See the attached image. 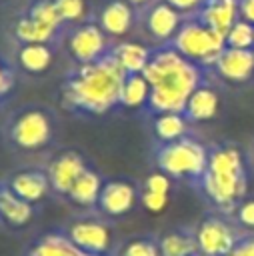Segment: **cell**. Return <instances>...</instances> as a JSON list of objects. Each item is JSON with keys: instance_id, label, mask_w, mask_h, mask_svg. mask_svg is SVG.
Wrapping results in <instances>:
<instances>
[{"instance_id": "obj_13", "label": "cell", "mask_w": 254, "mask_h": 256, "mask_svg": "<svg viewBox=\"0 0 254 256\" xmlns=\"http://www.w3.org/2000/svg\"><path fill=\"white\" fill-rule=\"evenodd\" d=\"M38 214V206L16 196L4 180H0V224L10 230L26 228Z\"/></svg>"}, {"instance_id": "obj_2", "label": "cell", "mask_w": 254, "mask_h": 256, "mask_svg": "<svg viewBox=\"0 0 254 256\" xmlns=\"http://www.w3.org/2000/svg\"><path fill=\"white\" fill-rule=\"evenodd\" d=\"M144 78L150 84V96L144 106V112H182L188 96L204 82L202 68L186 60L174 48H160L152 52Z\"/></svg>"}, {"instance_id": "obj_32", "label": "cell", "mask_w": 254, "mask_h": 256, "mask_svg": "<svg viewBox=\"0 0 254 256\" xmlns=\"http://www.w3.org/2000/svg\"><path fill=\"white\" fill-rule=\"evenodd\" d=\"M142 190H150V192H158V194H170V188H172V178H168L164 172L156 170V172H150L144 182L140 184Z\"/></svg>"}, {"instance_id": "obj_1", "label": "cell", "mask_w": 254, "mask_h": 256, "mask_svg": "<svg viewBox=\"0 0 254 256\" xmlns=\"http://www.w3.org/2000/svg\"><path fill=\"white\" fill-rule=\"evenodd\" d=\"M124 76L126 72L112 54H104L90 64H78L62 84V104L76 114H108L118 108Z\"/></svg>"}, {"instance_id": "obj_14", "label": "cell", "mask_w": 254, "mask_h": 256, "mask_svg": "<svg viewBox=\"0 0 254 256\" xmlns=\"http://www.w3.org/2000/svg\"><path fill=\"white\" fill-rule=\"evenodd\" d=\"M212 68L220 78L228 82H246L254 74V50L226 46Z\"/></svg>"}, {"instance_id": "obj_3", "label": "cell", "mask_w": 254, "mask_h": 256, "mask_svg": "<svg viewBox=\"0 0 254 256\" xmlns=\"http://www.w3.org/2000/svg\"><path fill=\"white\" fill-rule=\"evenodd\" d=\"M210 210L232 214L236 204L248 196L246 152L240 144L224 140L208 146V164L194 186Z\"/></svg>"}, {"instance_id": "obj_28", "label": "cell", "mask_w": 254, "mask_h": 256, "mask_svg": "<svg viewBox=\"0 0 254 256\" xmlns=\"http://www.w3.org/2000/svg\"><path fill=\"white\" fill-rule=\"evenodd\" d=\"M226 46L228 48H242V50L254 48V24H250L242 18L236 20L234 26L226 34Z\"/></svg>"}, {"instance_id": "obj_36", "label": "cell", "mask_w": 254, "mask_h": 256, "mask_svg": "<svg viewBox=\"0 0 254 256\" xmlns=\"http://www.w3.org/2000/svg\"><path fill=\"white\" fill-rule=\"evenodd\" d=\"M172 8H176L178 12H192L196 8H200L206 0H166Z\"/></svg>"}, {"instance_id": "obj_7", "label": "cell", "mask_w": 254, "mask_h": 256, "mask_svg": "<svg viewBox=\"0 0 254 256\" xmlns=\"http://www.w3.org/2000/svg\"><path fill=\"white\" fill-rule=\"evenodd\" d=\"M172 48L200 68H210L226 48V38L202 20L184 22L172 38Z\"/></svg>"}, {"instance_id": "obj_35", "label": "cell", "mask_w": 254, "mask_h": 256, "mask_svg": "<svg viewBox=\"0 0 254 256\" xmlns=\"http://www.w3.org/2000/svg\"><path fill=\"white\" fill-rule=\"evenodd\" d=\"M12 86H14V72L8 66V62H4L0 58V102L8 96V92L12 90Z\"/></svg>"}, {"instance_id": "obj_6", "label": "cell", "mask_w": 254, "mask_h": 256, "mask_svg": "<svg viewBox=\"0 0 254 256\" xmlns=\"http://www.w3.org/2000/svg\"><path fill=\"white\" fill-rule=\"evenodd\" d=\"M60 230L72 246L90 256H112L118 244L112 222L98 212L72 216Z\"/></svg>"}, {"instance_id": "obj_33", "label": "cell", "mask_w": 254, "mask_h": 256, "mask_svg": "<svg viewBox=\"0 0 254 256\" xmlns=\"http://www.w3.org/2000/svg\"><path fill=\"white\" fill-rule=\"evenodd\" d=\"M140 204L150 214H158L168 206V194H158V192H150V190L140 188Z\"/></svg>"}, {"instance_id": "obj_11", "label": "cell", "mask_w": 254, "mask_h": 256, "mask_svg": "<svg viewBox=\"0 0 254 256\" xmlns=\"http://www.w3.org/2000/svg\"><path fill=\"white\" fill-rule=\"evenodd\" d=\"M4 184L22 200L38 206L48 194H52L50 180L44 166H24L2 178Z\"/></svg>"}, {"instance_id": "obj_22", "label": "cell", "mask_w": 254, "mask_h": 256, "mask_svg": "<svg viewBox=\"0 0 254 256\" xmlns=\"http://www.w3.org/2000/svg\"><path fill=\"white\" fill-rule=\"evenodd\" d=\"M26 256H90V254L72 246L70 240L58 228L56 232H50V234L42 236L36 244H32L30 250L26 252Z\"/></svg>"}, {"instance_id": "obj_30", "label": "cell", "mask_w": 254, "mask_h": 256, "mask_svg": "<svg viewBox=\"0 0 254 256\" xmlns=\"http://www.w3.org/2000/svg\"><path fill=\"white\" fill-rule=\"evenodd\" d=\"M30 18H34V20H38V22H42V24L54 28V30H58V26L62 24V18L58 14V8H56L54 0L36 2L30 10Z\"/></svg>"}, {"instance_id": "obj_34", "label": "cell", "mask_w": 254, "mask_h": 256, "mask_svg": "<svg viewBox=\"0 0 254 256\" xmlns=\"http://www.w3.org/2000/svg\"><path fill=\"white\" fill-rule=\"evenodd\" d=\"M224 256H254V234H242Z\"/></svg>"}, {"instance_id": "obj_26", "label": "cell", "mask_w": 254, "mask_h": 256, "mask_svg": "<svg viewBox=\"0 0 254 256\" xmlns=\"http://www.w3.org/2000/svg\"><path fill=\"white\" fill-rule=\"evenodd\" d=\"M20 66L30 74L44 72L52 62V50L48 44H22L18 52Z\"/></svg>"}, {"instance_id": "obj_5", "label": "cell", "mask_w": 254, "mask_h": 256, "mask_svg": "<svg viewBox=\"0 0 254 256\" xmlns=\"http://www.w3.org/2000/svg\"><path fill=\"white\" fill-rule=\"evenodd\" d=\"M152 156L156 170L172 180H184L194 188L206 170L208 146L188 134L174 142H154Z\"/></svg>"}, {"instance_id": "obj_19", "label": "cell", "mask_w": 254, "mask_h": 256, "mask_svg": "<svg viewBox=\"0 0 254 256\" xmlns=\"http://www.w3.org/2000/svg\"><path fill=\"white\" fill-rule=\"evenodd\" d=\"M200 20L226 38L228 30L238 20V0H208Z\"/></svg>"}, {"instance_id": "obj_16", "label": "cell", "mask_w": 254, "mask_h": 256, "mask_svg": "<svg viewBox=\"0 0 254 256\" xmlns=\"http://www.w3.org/2000/svg\"><path fill=\"white\" fill-rule=\"evenodd\" d=\"M102 184H104V176H100L94 168L88 166L78 176L74 186L70 188V192L66 196V202H70L78 208H84V210H96V202H98Z\"/></svg>"}, {"instance_id": "obj_23", "label": "cell", "mask_w": 254, "mask_h": 256, "mask_svg": "<svg viewBox=\"0 0 254 256\" xmlns=\"http://www.w3.org/2000/svg\"><path fill=\"white\" fill-rule=\"evenodd\" d=\"M150 96V84L144 78V74H126L122 88H120V100H118V108H142L146 106Z\"/></svg>"}, {"instance_id": "obj_31", "label": "cell", "mask_w": 254, "mask_h": 256, "mask_svg": "<svg viewBox=\"0 0 254 256\" xmlns=\"http://www.w3.org/2000/svg\"><path fill=\"white\" fill-rule=\"evenodd\" d=\"M56 8H58V14L62 20H68V22H76V20H82L84 12H86V4L84 0H54Z\"/></svg>"}, {"instance_id": "obj_21", "label": "cell", "mask_w": 254, "mask_h": 256, "mask_svg": "<svg viewBox=\"0 0 254 256\" xmlns=\"http://www.w3.org/2000/svg\"><path fill=\"white\" fill-rule=\"evenodd\" d=\"M116 62L120 64V68L126 72V74H140L144 72L152 52L140 44V42H120L112 52H110Z\"/></svg>"}, {"instance_id": "obj_24", "label": "cell", "mask_w": 254, "mask_h": 256, "mask_svg": "<svg viewBox=\"0 0 254 256\" xmlns=\"http://www.w3.org/2000/svg\"><path fill=\"white\" fill-rule=\"evenodd\" d=\"M132 26V10L126 2L114 0L100 14V28L112 36H124Z\"/></svg>"}, {"instance_id": "obj_20", "label": "cell", "mask_w": 254, "mask_h": 256, "mask_svg": "<svg viewBox=\"0 0 254 256\" xmlns=\"http://www.w3.org/2000/svg\"><path fill=\"white\" fill-rule=\"evenodd\" d=\"M148 32L156 38V40H172L178 32L180 24V12L176 8H172L168 2L156 4L146 20Z\"/></svg>"}, {"instance_id": "obj_4", "label": "cell", "mask_w": 254, "mask_h": 256, "mask_svg": "<svg viewBox=\"0 0 254 256\" xmlns=\"http://www.w3.org/2000/svg\"><path fill=\"white\" fill-rule=\"evenodd\" d=\"M58 116L44 104H26L2 122L4 144L16 154H36L50 148L58 136Z\"/></svg>"}, {"instance_id": "obj_37", "label": "cell", "mask_w": 254, "mask_h": 256, "mask_svg": "<svg viewBox=\"0 0 254 256\" xmlns=\"http://www.w3.org/2000/svg\"><path fill=\"white\" fill-rule=\"evenodd\" d=\"M238 14L242 20L254 24V0H240L238 2Z\"/></svg>"}, {"instance_id": "obj_39", "label": "cell", "mask_w": 254, "mask_h": 256, "mask_svg": "<svg viewBox=\"0 0 254 256\" xmlns=\"http://www.w3.org/2000/svg\"><path fill=\"white\" fill-rule=\"evenodd\" d=\"M252 158H254V142H252Z\"/></svg>"}, {"instance_id": "obj_10", "label": "cell", "mask_w": 254, "mask_h": 256, "mask_svg": "<svg viewBox=\"0 0 254 256\" xmlns=\"http://www.w3.org/2000/svg\"><path fill=\"white\" fill-rule=\"evenodd\" d=\"M44 168H46V174L50 180L52 194L66 200V196H68L70 188L74 186V182L78 180V176L88 168V162L78 150L64 148V150L56 152Z\"/></svg>"}, {"instance_id": "obj_38", "label": "cell", "mask_w": 254, "mask_h": 256, "mask_svg": "<svg viewBox=\"0 0 254 256\" xmlns=\"http://www.w3.org/2000/svg\"><path fill=\"white\" fill-rule=\"evenodd\" d=\"M130 4H144V2H148V0H128Z\"/></svg>"}, {"instance_id": "obj_29", "label": "cell", "mask_w": 254, "mask_h": 256, "mask_svg": "<svg viewBox=\"0 0 254 256\" xmlns=\"http://www.w3.org/2000/svg\"><path fill=\"white\" fill-rule=\"evenodd\" d=\"M230 218L242 234H254V196L242 198L232 210Z\"/></svg>"}, {"instance_id": "obj_9", "label": "cell", "mask_w": 254, "mask_h": 256, "mask_svg": "<svg viewBox=\"0 0 254 256\" xmlns=\"http://www.w3.org/2000/svg\"><path fill=\"white\" fill-rule=\"evenodd\" d=\"M140 204V186L128 178H104L96 212L104 218H122Z\"/></svg>"}, {"instance_id": "obj_17", "label": "cell", "mask_w": 254, "mask_h": 256, "mask_svg": "<svg viewBox=\"0 0 254 256\" xmlns=\"http://www.w3.org/2000/svg\"><path fill=\"white\" fill-rule=\"evenodd\" d=\"M160 254L162 256H194L198 254L196 248V228L192 226H178L162 232L158 236Z\"/></svg>"}, {"instance_id": "obj_15", "label": "cell", "mask_w": 254, "mask_h": 256, "mask_svg": "<svg viewBox=\"0 0 254 256\" xmlns=\"http://www.w3.org/2000/svg\"><path fill=\"white\" fill-rule=\"evenodd\" d=\"M220 112V94L210 84L202 82L186 100V106L182 110L184 118L190 124H202L210 122Z\"/></svg>"}, {"instance_id": "obj_8", "label": "cell", "mask_w": 254, "mask_h": 256, "mask_svg": "<svg viewBox=\"0 0 254 256\" xmlns=\"http://www.w3.org/2000/svg\"><path fill=\"white\" fill-rule=\"evenodd\" d=\"M194 228L198 256H224L242 236L232 218L216 210H208Z\"/></svg>"}, {"instance_id": "obj_25", "label": "cell", "mask_w": 254, "mask_h": 256, "mask_svg": "<svg viewBox=\"0 0 254 256\" xmlns=\"http://www.w3.org/2000/svg\"><path fill=\"white\" fill-rule=\"evenodd\" d=\"M112 256H162L158 234H134L118 240Z\"/></svg>"}, {"instance_id": "obj_27", "label": "cell", "mask_w": 254, "mask_h": 256, "mask_svg": "<svg viewBox=\"0 0 254 256\" xmlns=\"http://www.w3.org/2000/svg\"><path fill=\"white\" fill-rule=\"evenodd\" d=\"M56 34L54 28L26 16L16 24V38L22 44H48L52 40V36Z\"/></svg>"}, {"instance_id": "obj_18", "label": "cell", "mask_w": 254, "mask_h": 256, "mask_svg": "<svg viewBox=\"0 0 254 256\" xmlns=\"http://www.w3.org/2000/svg\"><path fill=\"white\" fill-rule=\"evenodd\" d=\"M190 122L182 112H160L150 114V130L154 142H174L182 136L190 134Z\"/></svg>"}, {"instance_id": "obj_12", "label": "cell", "mask_w": 254, "mask_h": 256, "mask_svg": "<svg viewBox=\"0 0 254 256\" xmlns=\"http://www.w3.org/2000/svg\"><path fill=\"white\" fill-rule=\"evenodd\" d=\"M68 48L78 64H90L108 54L104 30L96 24H84L76 28L68 40Z\"/></svg>"}]
</instances>
